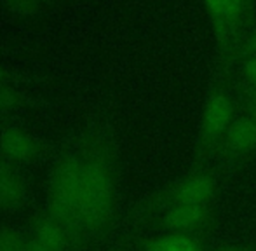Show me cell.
Here are the masks:
<instances>
[{
  "label": "cell",
  "mask_w": 256,
  "mask_h": 251,
  "mask_svg": "<svg viewBox=\"0 0 256 251\" xmlns=\"http://www.w3.org/2000/svg\"><path fill=\"white\" fill-rule=\"evenodd\" d=\"M51 213L77 232L102 234L110 227L117 204L114 146L96 136L86 159H63L52 171Z\"/></svg>",
  "instance_id": "obj_1"
},
{
  "label": "cell",
  "mask_w": 256,
  "mask_h": 251,
  "mask_svg": "<svg viewBox=\"0 0 256 251\" xmlns=\"http://www.w3.org/2000/svg\"><path fill=\"white\" fill-rule=\"evenodd\" d=\"M239 108L237 94L228 74L216 70L212 82L206 92L202 116H200L197 142L190 168H206L214 160L216 150L230 128Z\"/></svg>",
  "instance_id": "obj_2"
},
{
  "label": "cell",
  "mask_w": 256,
  "mask_h": 251,
  "mask_svg": "<svg viewBox=\"0 0 256 251\" xmlns=\"http://www.w3.org/2000/svg\"><path fill=\"white\" fill-rule=\"evenodd\" d=\"M222 188V174L218 168H190L183 176L172 180L166 187L148 196L140 206L138 213L150 218L169 208L192 206V204H214Z\"/></svg>",
  "instance_id": "obj_3"
},
{
  "label": "cell",
  "mask_w": 256,
  "mask_h": 251,
  "mask_svg": "<svg viewBox=\"0 0 256 251\" xmlns=\"http://www.w3.org/2000/svg\"><path fill=\"white\" fill-rule=\"evenodd\" d=\"M216 40L218 72H225L237 46L248 37L251 28V9L246 0H204Z\"/></svg>",
  "instance_id": "obj_4"
},
{
  "label": "cell",
  "mask_w": 256,
  "mask_h": 251,
  "mask_svg": "<svg viewBox=\"0 0 256 251\" xmlns=\"http://www.w3.org/2000/svg\"><path fill=\"white\" fill-rule=\"evenodd\" d=\"M239 102V100H237ZM256 152V119L253 114L239 103V108L230 128L226 129L212 162L220 171L239 168Z\"/></svg>",
  "instance_id": "obj_5"
},
{
  "label": "cell",
  "mask_w": 256,
  "mask_h": 251,
  "mask_svg": "<svg viewBox=\"0 0 256 251\" xmlns=\"http://www.w3.org/2000/svg\"><path fill=\"white\" fill-rule=\"evenodd\" d=\"M150 224L164 232L186 236H204L214 227L216 206L214 204H192L164 210L154 216L146 218Z\"/></svg>",
  "instance_id": "obj_6"
},
{
  "label": "cell",
  "mask_w": 256,
  "mask_h": 251,
  "mask_svg": "<svg viewBox=\"0 0 256 251\" xmlns=\"http://www.w3.org/2000/svg\"><path fill=\"white\" fill-rule=\"evenodd\" d=\"M0 154L14 162H30L38 156V143L24 129L7 128L0 132Z\"/></svg>",
  "instance_id": "obj_7"
},
{
  "label": "cell",
  "mask_w": 256,
  "mask_h": 251,
  "mask_svg": "<svg viewBox=\"0 0 256 251\" xmlns=\"http://www.w3.org/2000/svg\"><path fill=\"white\" fill-rule=\"evenodd\" d=\"M26 202V185L23 178L6 160H0V204L4 210L16 211Z\"/></svg>",
  "instance_id": "obj_8"
},
{
  "label": "cell",
  "mask_w": 256,
  "mask_h": 251,
  "mask_svg": "<svg viewBox=\"0 0 256 251\" xmlns=\"http://www.w3.org/2000/svg\"><path fill=\"white\" fill-rule=\"evenodd\" d=\"M142 248L143 251H208L200 238L174 232H164L160 236L148 238L142 242Z\"/></svg>",
  "instance_id": "obj_9"
},
{
  "label": "cell",
  "mask_w": 256,
  "mask_h": 251,
  "mask_svg": "<svg viewBox=\"0 0 256 251\" xmlns=\"http://www.w3.org/2000/svg\"><path fill=\"white\" fill-rule=\"evenodd\" d=\"M34 241L51 251H64L68 246L66 227L52 216L38 218L34 224Z\"/></svg>",
  "instance_id": "obj_10"
},
{
  "label": "cell",
  "mask_w": 256,
  "mask_h": 251,
  "mask_svg": "<svg viewBox=\"0 0 256 251\" xmlns=\"http://www.w3.org/2000/svg\"><path fill=\"white\" fill-rule=\"evenodd\" d=\"M228 74H234L236 80H239L240 84H244L246 88L253 89L256 92V56L244 58V60H240V62H237L230 68Z\"/></svg>",
  "instance_id": "obj_11"
},
{
  "label": "cell",
  "mask_w": 256,
  "mask_h": 251,
  "mask_svg": "<svg viewBox=\"0 0 256 251\" xmlns=\"http://www.w3.org/2000/svg\"><path fill=\"white\" fill-rule=\"evenodd\" d=\"M28 242L16 228L0 227V251H26Z\"/></svg>",
  "instance_id": "obj_12"
},
{
  "label": "cell",
  "mask_w": 256,
  "mask_h": 251,
  "mask_svg": "<svg viewBox=\"0 0 256 251\" xmlns=\"http://www.w3.org/2000/svg\"><path fill=\"white\" fill-rule=\"evenodd\" d=\"M251 56H256V28H253V30L248 34V37L237 46V49L234 51L232 58H230V62L226 64L223 74H228L230 68L237 62H240V60H244V58H251Z\"/></svg>",
  "instance_id": "obj_13"
},
{
  "label": "cell",
  "mask_w": 256,
  "mask_h": 251,
  "mask_svg": "<svg viewBox=\"0 0 256 251\" xmlns=\"http://www.w3.org/2000/svg\"><path fill=\"white\" fill-rule=\"evenodd\" d=\"M44 2H48V0H4V4L10 12L21 14V16L37 12Z\"/></svg>",
  "instance_id": "obj_14"
},
{
  "label": "cell",
  "mask_w": 256,
  "mask_h": 251,
  "mask_svg": "<svg viewBox=\"0 0 256 251\" xmlns=\"http://www.w3.org/2000/svg\"><path fill=\"white\" fill-rule=\"evenodd\" d=\"M18 102H20L18 92L14 91L6 80L0 82V112L14 108V106L18 105Z\"/></svg>",
  "instance_id": "obj_15"
},
{
  "label": "cell",
  "mask_w": 256,
  "mask_h": 251,
  "mask_svg": "<svg viewBox=\"0 0 256 251\" xmlns=\"http://www.w3.org/2000/svg\"><path fill=\"white\" fill-rule=\"evenodd\" d=\"M209 251H256L253 246H248V244H218L214 246L212 250Z\"/></svg>",
  "instance_id": "obj_16"
},
{
  "label": "cell",
  "mask_w": 256,
  "mask_h": 251,
  "mask_svg": "<svg viewBox=\"0 0 256 251\" xmlns=\"http://www.w3.org/2000/svg\"><path fill=\"white\" fill-rule=\"evenodd\" d=\"M236 94H237V92H236ZM237 100H239V103H242V105L246 106V108L250 110L251 114H253V117H254V119H256V105H254V103H253V102H250V100L239 98V96H237Z\"/></svg>",
  "instance_id": "obj_17"
},
{
  "label": "cell",
  "mask_w": 256,
  "mask_h": 251,
  "mask_svg": "<svg viewBox=\"0 0 256 251\" xmlns=\"http://www.w3.org/2000/svg\"><path fill=\"white\" fill-rule=\"evenodd\" d=\"M26 251H51V250L46 248V246H42V244H38V242H35V241H30L28 242Z\"/></svg>",
  "instance_id": "obj_18"
},
{
  "label": "cell",
  "mask_w": 256,
  "mask_h": 251,
  "mask_svg": "<svg viewBox=\"0 0 256 251\" xmlns=\"http://www.w3.org/2000/svg\"><path fill=\"white\" fill-rule=\"evenodd\" d=\"M6 80V77H4V72H2V68H0V82H4Z\"/></svg>",
  "instance_id": "obj_19"
},
{
  "label": "cell",
  "mask_w": 256,
  "mask_h": 251,
  "mask_svg": "<svg viewBox=\"0 0 256 251\" xmlns=\"http://www.w3.org/2000/svg\"><path fill=\"white\" fill-rule=\"evenodd\" d=\"M248 4H250V6H253V0H246Z\"/></svg>",
  "instance_id": "obj_20"
},
{
  "label": "cell",
  "mask_w": 256,
  "mask_h": 251,
  "mask_svg": "<svg viewBox=\"0 0 256 251\" xmlns=\"http://www.w3.org/2000/svg\"><path fill=\"white\" fill-rule=\"evenodd\" d=\"M4 210V208H2V204H0V211H2Z\"/></svg>",
  "instance_id": "obj_21"
},
{
  "label": "cell",
  "mask_w": 256,
  "mask_h": 251,
  "mask_svg": "<svg viewBox=\"0 0 256 251\" xmlns=\"http://www.w3.org/2000/svg\"><path fill=\"white\" fill-rule=\"evenodd\" d=\"M0 160H2V157H0Z\"/></svg>",
  "instance_id": "obj_22"
}]
</instances>
